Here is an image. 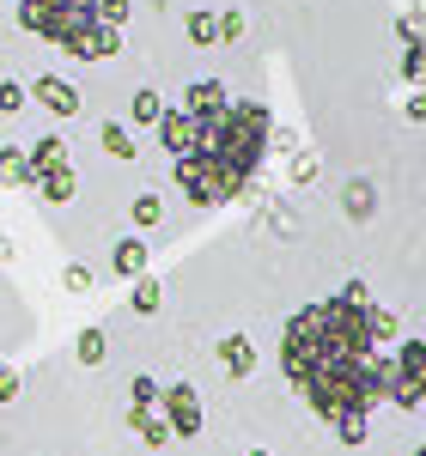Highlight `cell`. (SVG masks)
I'll return each mask as SVG.
<instances>
[{"mask_svg":"<svg viewBox=\"0 0 426 456\" xmlns=\"http://www.w3.org/2000/svg\"><path fill=\"white\" fill-rule=\"evenodd\" d=\"M213 19H219V37H225V43L244 37V12H238V6H225V12H213Z\"/></svg>","mask_w":426,"mask_h":456,"instance_id":"cell-27","label":"cell"},{"mask_svg":"<svg viewBox=\"0 0 426 456\" xmlns=\"http://www.w3.org/2000/svg\"><path fill=\"white\" fill-rule=\"evenodd\" d=\"M31 189H37V195H43V201H55V208H61V201H73V189H79V176H73V165H61V171L37 176Z\"/></svg>","mask_w":426,"mask_h":456,"instance_id":"cell-14","label":"cell"},{"mask_svg":"<svg viewBox=\"0 0 426 456\" xmlns=\"http://www.w3.org/2000/svg\"><path fill=\"white\" fill-rule=\"evenodd\" d=\"M128 219H135L141 232H152V225L165 219V201H159V195H135V208H128Z\"/></svg>","mask_w":426,"mask_h":456,"instance_id":"cell-23","label":"cell"},{"mask_svg":"<svg viewBox=\"0 0 426 456\" xmlns=\"http://www.w3.org/2000/svg\"><path fill=\"white\" fill-rule=\"evenodd\" d=\"M159 305H165V286L152 281V274H141V281H135V292H128V311H135V316H152Z\"/></svg>","mask_w":426,"mask_h":456,"instance_id":"cell-17","label":"cell"},{"mask_svg":"<svg viewBox=\"0 0 426 456\" xmlns=\"http://www.w3.org/2000/svg\"><path fill=\"white\" fill-rule=\"evenodd\" d=\"M159 141L171 159H189L195 146H201V116H189V110H165L159 116Z\"/></svg>","mask_w":426,"mask_h":456,"instance_id":"cell-7","label":"cell"},{"mask_svg":"<svg viewBox=\"0 0 426 456\" xmlns=\"http://www.w3.org/2000/svg\"><path fill=\"white\" fill-rule=\"evenodd\" d=\"M414 456H426V444H421V451H414Z\"/></svg>","mask_w":426,"mask_h":456,"instance_id":"cell-35","label":"cell"},{"mask_svg":"<svg viewBox=\"0 0 426 456\" xmlns=\"http://www.w3.org/2000/svg\"><path fill=\"white\" fill-rule=\"evenodd\" d=\"M274 134V116L256 98H232L219 116H201V146L189 159H171L177 189L195 208H219V201H238L250 195V183L262 171V152Z\"/></svg>","mask_w":426,"mask_h":456,"instance_id":"cell-2","label":"cell"},{"mask_svg":"<svg viewBox=\"0 0 426 456\" xmlns=\"http://www.w3.org/2000/svg\"><path fill=\"white\" fill-rule=\"evenodd\" d=\"M128 426L141 432V438H146V444H152V451H165V444H177V438H171V426H165V414H159V408H128Z\"/></svg>","mask_w":426,"mask_h":456,"instance_id":"cell-12","label":"cell"},{"mask_svg":"<svg viewBox=\"0 0 426 456\" xmlns=\"http://www.w3.org/2000/svg\"><path fill=\"white\" fill-rule=\"evenodd\" d=\"M110 268H116L122 281H141V274H146V244H141V238H122V244L110 249Z\"/></svg>","mask_w":426,"mask_h":456,"instance_id":"cell-13","label":"cell"},{"mask_svg":"<svg viewBox=\"0 0 426 456\" xmlns=\"http://www.w3.org/2000/svg\"><path fill=\"white\" fill-rule=\"evenodd\" d=\"M19 371H12V365H0V408H6V402H19Z\"/></svg>","mask_w":426,"mask_h":456,"instance_id":"cell-29","label":"cell"},{"mask_svg":"<svg viewBox=\"0 0 426 456\" xmlns=\"http://www.w3.org/2000/svg\"><path fill=\"white\" fill-rule=\"evenodd\" d=\"M31 98L49 110V116H61V122H68V116H79V92H73L68 79H55V73H43V79H37Z\"/></svg>","mask_w":426,"mask_h":456,"instance_id":"cell-8","label":"cell"},{"mask_svg":"<svg viewBox=\"0 0 426 456\" xmlns=\"http://www.w3.org/2000/svg\"><path fill=\"white\" fill-rule=\"evenodd\" d=\"M183 31H189V43H201V49H208V43H219V19H213L208 6H195V12L183 19Z\"/></svg>","mask_w":426,"mask_h":456,"instance_id":"cell-20","label":"cell"},{"mask_svg":"<svg viewBox=\"0 0 426 456\" xmlns=\"http://www.w3.org/2000/svg\"><path fill=\"white\" fill-rule=\"evenodd\" d=\"M378 213V189L372 183H348V219H372Z\"/></svg>","mask_w":426,"mask_h":456,"instance_id":"cell-22","label":"cell"},{"mask_svg":"<svg viewBox=\"0 0 426 456\" xmlns=\"http://www.w3.org/2000/svg\"><path fill=\"white\" fill-rule=\"evenodd\" d=\"M250 456H274V451H250Z\"/></svg>","mask_w":426,"mask_h":456,"instance_id":"cell-34","label":"cell"},{"mask_svg":"<svg viewBox=\"0 0 426 456\" xmlns=\"http://www.w3.org/2000/svg\"><path fill=\"white\" fill-rule=\"evenodd\" d=\"M25 159H31V183H37V176H49V171H61V165H68V141H61V134H43Z\"/></svg>","mask_w":426,"mask_h":456,"instance_id":"cell-11","label":"cell"},{"mask_svg":"<svg viewBox=\"0 0 426 456\" xmlns=\"http://www.w3.org/2000/svg\"><path fill=\"white\" fill-rule=\"evenodd\" d=\"M0 183H6V189L31 183V159H25V146H0Z\"/></svg>","mask_w":426,"mask_h":456,"instance_id":"cell-16","label":"cell"},{"mask_svg":"<svg viewBox=\"0 0 426 456\" xmlns=\"http://www.w3.org/2000/svg\"><path fill=\"white\" fill-rule=\"evenodd\" d=\"M390 359H396L390 402L402 408V414H414V408H426V341H402V347H396Z\"/></svg>","mask_w":426,"mask_h":456,"instance_id":"cell-4","label":"cell"},{"mask_svg":"<svg viewBox=\"0 0 426 456\" xmlns=\"http://www.w3.org/2000/svg\"><path fill=\"white\" fill-rule=\"evenodd\" d=\"M159 408H165V426H171V438H195L201 432V395H195V384H171L165 395H159Z\"/></svg>","mask_w":426,"mask_h":456,"instance_id":"cell-6","label":"cell"},{"mask_svg":"<svg viewBox=\"0 0 426 456\" xmlns=\"http://www.w3.org/2000/svg\"><path fill=\"white\" fill-rule=\"evenodd\" d=\"M6 256H12V244H6V232H0V262H6Z\"/></svg>","mask_w":426,"mask_h":456,"instance_id":"cell-33","label":"cell"},{"mask_svg":"<svg viewBox=\"0 0 426 456\" xmlns=\"http://www.w3.org/2000/svg\"><path fill=\"white\" fill-rule=\"evenodd\" d=\"M365 329H372V347H396V335H402L396 311H384V305H372V311H365Z\"/></svg>","mask_w":426,"mask_h":456,"instance_id":"cell-15","label":"cell"},{"mask_svg":"<svg viewBox=\"0 0 426 456\" xmlns=\"http://www.w3.org/2000/svg\"><path fill=\"white\" fill-rule=\"evenodd\" d=\"M104 353H110L104 329H79V335H73V359H79V365H104Z\"/></svg>","mask_w":426,"mask_h":456,"instance_id":"cell-18","label":"cell"},{"mask_svg":"<svg viewBox=\"0 0 426 456\" xmlns=\"http://www.w3.org/2000/svg\"><path fill=\"white\" fill-rule=\"evenodd\" d=\"M19 25L61 43L79 61H110L122 49V31L98 19V0H19Z\"/></svg>","mask_w":426,"mask_h":456,"instance_id":"cell-3","label":"cell"},{"mask_svg":"<svg viewBox=\"0 0 426 456\" xmlns=\"http://www.w3.org/2000/svg\"><path fill=\"white\" fill-rule=\"evenodd\" d=\"M341 432V444H365V432H372V420H348V426H335Z\"/></svg>","mask_w":426,"mask_h":456,"instance_id":"cell-30","label":"cell"},{"mask_svg":"<svg viewBox=\"0 0 426 456\" xmlns=\"http://www.w3.org/2000/svg\"><path fill=\"white\" fill-rule=\"evenodd\" d=\"M408 122H426V86H414V104H408Z\"/></svg>","mask_w":426,"mask_h":456,"instance_id":"cell-32","label":"cell"},{"mask_svg":"<svg viewBox=\"0 0 426 456\" xmlns=\"http://www.w3.org/2000/svg\"><path fill=\"white\" fill-rule=\"evenodd\" d=\"M341 298H348V305H372V286H365V281H348V286H341Z\"/></svg>","mask_w":426,"mask_h":456,"instance_id":"cell-31","label":"cell"},{"mask_svg":"<svg viewBox=\"0 0 426 456\" xmlns=\"http://www.w3.org/2000/svg\"><path fill=\"white\" fill-rule=\"evenodd\" d=\"M61 286H68V292H92V268H86V262H68V268H61Z\"/></svg>","mask_w":426,"mask_h":456,"instance_id":"cell-26","label":"cell"},{"mask_svg":"<svg viewBox=\"0 0 426 456\" xmlns=\"http://www.w3.org/2000/svg\"><path fill=\"white\" fill-rule=\"evenodd\" d=\"M372 305H348V298H317L286 322L281 335V365L299 384V395L311 402V414L329 426L372 420L378 402H390L396 359L384 347H372L365 329Z\"/></svg>","mask_w":426,"mask_h":456,"instance_id":"cell-1","label":"cell"},{"mask_svg":"<svg viewBox=\"0 0 426 456\" xmlns=\"http://www.w3.org/2000/svg\"><path fill=\"white\" fill-rule=\"evenodd\" d=\"M98 19H104L110 31H122L128 25V0H98Z\"/></svg>","mask_w":426,"mask_h":456,"instance_id":"cell-28","label":"cell"},{"mask_svg":"<svg viewBox=\"0 0 426 456\" xmlns=\"http://www.w3.org/2000/svg\"><path fill=\"white\" fill-rule=\"evenodd\" d=\"M25 98H31V92H25L19 79H0V116H19V110H25Z\"/></svg>","mask_w":426,"mask_h":456,"instance_id":"cell-25","label":"cell"},{"mask_svg":"<svg viewBox=\"0 0 426 456\" xmlns=\"http://www.w3.org/2000/svg\"><path fill=\"white\" fill-rule=\"evenodd\" d=\"M159 395H165V389L152 384V378H135V384H128V408H159Z\"/></svg>","mask_w":426,"mask_h":456,"instance_id":"cell-24","label":"cell"},{"mask_svg":"<svg viewBox=\"0 0 426 456\" xmlns=\"http://www.w3.org/2000/svg\"><path fill=\"white\" fill-rule=\"evenodd\" d=\"M98 141H104V152H110V159H122V165L135 159V134H128L122 122H104V128H98Z\"/></svg>","mask_w":426,"mask_h":456,"instance_id":"cell-21","label":"cell"},{"mask_svg":"<svg viewBox=\"0 0 426 456\" xmlns=\"http://www.w3.org/2000/svg\"><path fill=\"white\" fill-rule=\"evenodd\" d=\"M396 31H402V79L426 86V0H408V12L396 19Z\"/></svg>","mask_w":426,"mask_h":456,"instance_id":"cell-5","label":"cell"},{"mask_svg":"<svg viewBox=\"0 0 426 456\" xmlns=\"http://www.w3.org/2000/svg\"><path fill=\"white\" fill-rule=\"evenodd\" d=\"M219 365H225V378H250V371H256L250 335H225V341H219Z\"/></svg>","mask_w":426,"mask_h":456,"instance_id":"cell-10","label":"cell"},{"mask_svg":"<svg viewBox=\"0 0 426 456\" xmlns=\"http://www.w3.org/2000/svg\"><path fill=\"white\" fill-rule=\"evenodd\" d=\"M159 116H165V98H159V92H135L128 122H135V128H159Z\"/></svg>","mask_w":426,"mask_h":456,"instance_id":"cell-19","label":"cell"},{"mask_svg":"<svg viewBox=\"0 0 426 456\" xmlns=\"http://www.w3.org/2000/svg\"><path fill=\"white\" fill-rule=\"evenodd\" d=\"M225 104H232V92H225L219 79H195V86L183 92V110H189V116H219Z\"/></svg>","mask_w":426,"mask_h":456,"instance_id":"cell-9","label":"cell"}]
</instances>
